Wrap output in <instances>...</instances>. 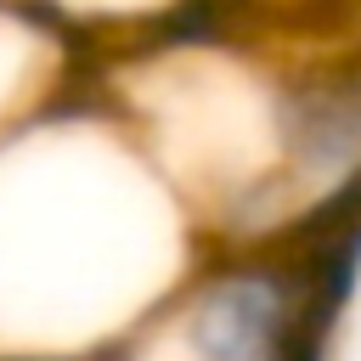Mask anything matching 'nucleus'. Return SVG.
<instances>
[{
	"label": "nucleus",
	"instance_id": "obj_2",
	"mask_svg": "<svg viewBox=\"0 0 361 361\" xmlns=\"http://www.w3.org/2000/svg\"><path fill=\"white\" fill-rule=\"evenodd\" d=\"M322 271L276 248L209 254L135 333L90 361H305Z\"/></svg>",
	"mask_w": 361,
	"mask_h": 361
},
{
	"label": "nucleus",
	"instance_id": "obj_3",
	"mask_svg": "<svg viewBox=\"0 0 361 361\" xmlns=\"http://www.w3.org/2000/svg\"><path fill=\"white\" fill-rule=\"evenodd\" d=\"M90 45L28 0H0V135L85 79Z\"/></svg>",
	"mask_w": 361,
	"mask_h": 361
},
{
	"label": "nucleus",
	"instance_id": "obj_1",
	"mask_svg": "<svg viewBox=\"0 0 361 361\" xmlns=\"http://www.w3.org/2000/svg\"><path fill=\"white\" fill-rule=\"evenodd\" d=\"M209 254L85 79L0 135V361L102 355Z\"/></svg>",
	"mask_w": 361,
	"mask_h": 361
}]
</instances>
